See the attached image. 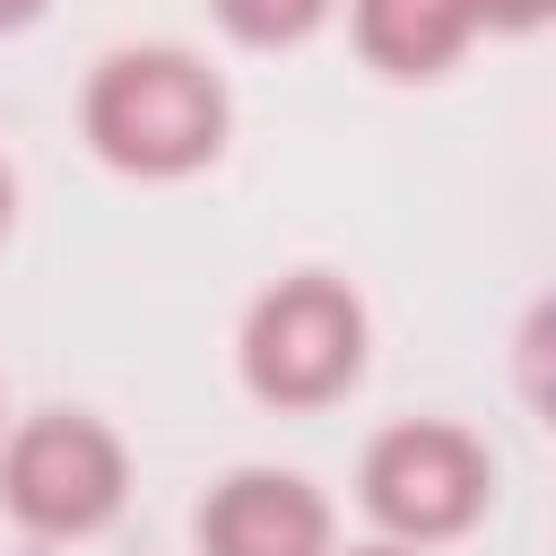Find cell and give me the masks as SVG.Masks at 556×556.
<instances>
[{
	"instance_id": "52a82bcc",
	"label": "cell",
	"mask_w": 556,
	"mask_h": 556,
	"mask_svg": "<svg viewBox=\"0 0 556 556\" xmlns=\"http://www.w3.org/2000/svg\"><path fill=\"white\" fill-rule=\"evenodd\" d=\"M330 0H217V17L243 35V43H295Z\"/></svg>"
},
{
	"instance_id": "6da1fadb",
	"label": "cell",
	"mask_w": 556,
	"mask_h": 556,
	"mask_svg": "<svg viewBox=\"0 0 556 556\" xmlns=\"http://www.w3.org/2000/svg\"><path fill=\"white\" fill-rule=\"evenodd\" d=\"M87 139L130 174H182L226 139V87L191 52H113L87 87Z\"/></svg>"
},
{
	"instance_id": "ba28073f",
	"label": "cell",
	"mask_w": 556,
	"mask_h": 556,
	"mask_svg": "<svg viewBox=\"0 0 556 556\" xmlns=\"http://www.w3.org/2000/svg\"><path fill=\"white\" fill-rule=\"evenodd\" d=\"M547 0H469V26H539Z\"/></svg>"
},
{
	"instance_id": "8992f818",
	"label": "cell",
	"mask_w": 556,
	"mask_h": 556,
	"mask_svg": "<svg viewBox=\"0 0 556 556\" xmlns=\"http://www.w3.org/2000/svg\"><path fill=\"white\" fill-rule=\"evenodd\" d=\"M356 43L382 70L426 78L469 43V0H356Z\"/></svg>"
},
{
	"instance_id": "8fae6325",
	"label": "cell",
	"mask_w": 556,
	"mask_h": 556,
	"mask_svg": "<svg viewBox=\"0 0 556 556\" xmlns=\"http://www.w3.org/2000/svg\"><path fill=\"white\" fill-rule=\"evenodd\" d=\"M356 556H408V547H356Z\"/></svg>"
},
{
	"instance_id": "277c9868",
	"label": "cell",
	"mask_w": 556,
	"mask_h": 556,
	"mask_svg": "<svg viewBox=\"0 0 556 556\" xmlns=\"http://www.w3.org/2000/svg\"><path fill=\"white\" fill-rule=\"evenodd\" d=\"M0 495L35 530H96L122 504V443L96 417H35L0 460Z\"/></svg>"
},
{
	"instance_id": "7a4b0ae2",
	"label": "cell",
	"mask_w": 556,
	"mask_h": 556,
	"mask_svg": "<svg viewBox=\"0 0 556 556\" xmlns=\"http://www.w3.org/2000/svg\"><path fill=\"white\" fill-rule=\"evenodd\" d=\"M365 356V313L348 287L330 278H287L252 304V330H243V374L261 400L278 408H313L330 400Z\"/></svg>"
},
{
	"instance_id": "3957f363",
	"label": "cell",
	"mask_w": 556,
	"mask_h": 556,
	"mask_svg": "<svg viewBox=\"0 0 556 556\" xmlns=\"http://www.w3.org/2000/svg\"><path fill=\"white\" fill-rule=\"evenodd\" d=\"M365 504L400 539H452L486 504V452L460 426H391L365 452Z\"/></svg>"
},
{
	"instance_id": "5b68a950",
	"label": "cell",
	"mask_w": 556,
	"mask_h": 556,
	"mask_svg": "<svg viewBox=\"0 0 556 556\" xmlns=\"http://www.w3.org/2000/svg\"><path fill=\"white\" fill-rule=\"evenodd\" d=\"M200 539H208V556H321L330 513H321V495L304 478L243 469L200 504Z\"/></svg>"
},
{
	"instance_id": "9c48e42d",
	"label": "cell",
	"mask_w": 556,
	"mask_h": 556,
	"mask_svg": "<svg viewBox=\"0 0 556 556\" xmlns=\"http://www.w3.org/2000/svg\"><path fill=\"white\" fill-rule=\"evenodd\" d=\"M17 17H35V0H0V26H17Z\"/></svg>"
},
{
	"instance_id": "30bf717a",
	"label": "cell",
	"mask_w": 556,
	"mask_h": 556,
	"mask_svg": "<svg viewBox=\"0 0 556 556\" xmlns=\"http://www.w3.org/2000/svg\"><path fill=\"white\" fill-rule=\"evenodd\" d=\"M0 226H9V174H0Z\"/></svg>"
}]
</instances>
